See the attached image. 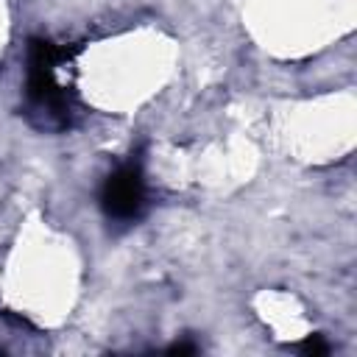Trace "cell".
I'll list each match as a JSON object with an SVG mask.
<instances>
[{
    "mask_svg": "<svg viewBox=\"0 0 357 357\" xmlns=\"http://www.w3.org/2000/svg\"><path fill=\"white\" fill-rule=\"evenodd\" d=\"M59 50L50 42L36 39L31 45V61H28V98L39 106L47 109V114H56L59 120H67V95L64 89L56 84L53 67L59 61Z\"/></svg>",
    "mask_w": 357,
    "mask_h": 357,
    "instance_id": "6da1fadb",
    "label": "cell"
},
{
    "mask_svg": "<svg viewBox=\"0 0 357 357\" xmlns=\"http://www.w3.org/2000/svg\"><path fill=\"white\" fill-rule=\"evenodd\" d=\"M145 204V178L139 165H120L100 190V206L114 220H131Z\"/></svg>",
    "mask_w": 357,
    "mask_h": 357,
    "instance_id": "7a4b0ae2",
    "label": "cell"
},
{
    "mask_svg": "<svg viewBox=\"0 0 357 357\" xmlns=\"http://www.w3.org/2000/svg\"><path fill=\"white\" fill-rule=\"evenodd\" d=\"M304 354H310V357H321V354H329V346L324 343V337L321 335H310L301 346H298Z\"/></svg>",
    "mask_w": 357,
    "mask_h": 357,
    "instance_id": "3957f363",
    "label": "cell"
},
{
    "mask_svg": "<svg viewBox=\"0 0 357 357\" xmlns=\"http://www.w3.org/2000/svg\"><path fill=\"white\" fill-rule=\"evenodd\" d=\"M198 349L192 346V343H176V346H170L167 349V354H195Z\"/></svg>",
    "mask_w": 357,
    "mask_h": 357,
    "instance_id": "277c9868",
    "label": "cell"
}]
</instances>
